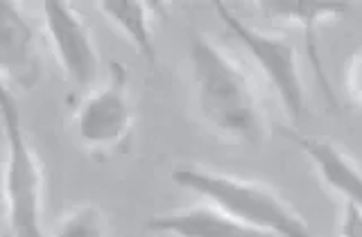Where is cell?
Masks as SVG:
<instances>
[{
    "instance_id": "6da1fadb",
    "label": "cell",
    "mask_w": 362,
    "mask_h": 237,
    "mask_svg": "<svg viewBox=\"0 0 362 237\" xmlns=\"http://www.w3.org/2000/svg\"><path fill=\"white\" fill-rule=\"evenodd\" d=\"M190 71L202 118L224 138L240 145H260L265 138V113L254 82L233 56L206 37L190 43Z\"/></svg>"
},
{
    "instance_id": "7a4b0ae2",
    "label": "cell",
    "mask_w": 362,
    "mask_h": 237,
    "mask_svg": "<svg viewBox=\"0 0 362 237\" xmlns=\"http://www.w3.org/2000/svg\"><path fill=\"white\" fill-rule=\"evenodd\" d=\"M170 176L175 186L195 192L247 229L267 237H315L301 212L263 181L195 165H179Z\"/></svg>"
},
{
    "instance_id": "3957f363",
    "label": "cell",
    "mask_w": 362,
    "mask_h": 237,
    "mask_svg": "<svg viewBox=\"0 0 362 237\" xmlns=\"http://www.w3.org/2000/svg\"><path fill=\"white\" fill-rule=\"evenodd\" d=\"M0 122L7 145L3 190L9 237H48L43 221V165L23 129L18 99L3 79H0Z\"/></svg>"
},
{
    "instance_id": "277c9868",
    "label": "cell",
    "mask_w": 362,
    "mask_h": 237,
    "mask_svg": "<svg viewBox=\"0 0 362 237\" xmlns=\"http://www.w3.org/2000/svg\"><path fill=\"white\" fill-rule=\"evenodd\" d=\"M215 14L220 16L231 37L240 41L243 48L252 54L260 73L267 77V82L279 95L283 109L288 111V116L299 120L305 111V86L294 43L283 34L252 28L224 3H215Z\"/></svg>"
},
{
    "instance_id": "5b68a950",
    "label": "cell",
    "mask_w": 362,
    "mask_h": 237,
    "mask_svg": "<svg viewBox=\"0 0 362 237\" xmlns=\"http://www.w3.org/2000/svg\"><path fill=\"white\" fill-rule=\"evenodd\" d=\"M75 127L79 140L88 150L102 154H111L129 140L134 129V104L127 66L111 61L109 82L79 102Z\"/></svg>"
},
{
    "instance_id": "8992f818",
    "label": "cell",
    "mask_w": 362,
    "mask_h": 237,
    "mask_svg": "<svg viewBox=\"0 0 362 237\" xmlns=\"http://www.w3.org/2000/svg\"><path fill=\"white\" fill-rule=\"evenodd\" d=\"M45 34L52 43L57 61H59L66 79L77 90H88L98 79V50L93 43L84 16L79 11L57 0V3H43L41 7Z\"/></svg>"
},
{
    "instance_id": "52a82bcc",
    "label": "cell",
    "mask_w": 362,
    "mask_h": 237,
    "mask_svg": "<svg viewBox=\"0 0 362 237\" xmlns=\"http://www.w3.org/2000/svg\"><path fill=\"white\" fill-rule=\"evenodd\" d=\"M39 77L37 32L28 14L14 3H0V79H11L18 88L30 90L39 84Z\"/></svg>"
},
{
    "instance_id": "ba28073f",
    "label": "cell",
    "mask_w": 362,
    "mask_h": 237,
    "mask_svg": "<svg viewBox=\"0 0 362 237\" xmlns=\"http://www.w3.org/2000/svg\"><path fill=\"white\" fill-rule=\"evenodd\" d=\"M281 133L308 156L313 169L328 190H333L344 203H360V167L346 150L328 138H320V135H305L288 129H283Z\"/></svg>"
},
{
    "instance_id": "9c48e42d",
    "label": "cell",
    "mask_w": 362,
    "mask_h": 237,
    "mask_svg": "<svg viewBox=\"0 0 362 237\" xmlns=\"http://www.w3.org/2000/svg\"><path fill=\"white\" fill-rule=\"evenodd\" d=\"M260 11L269 18H279V20H288L294 23L305 41V54H308L310 68L315 71L317 82H320L324 95L331 102V107H337V99L333 93V86L328 82L326 71L322 66V54H320V39H317V30H320L326 20H333L337 16L346 14L351 9L349 3H260Z\"/></svg>"
},
{
    "instance_id": "30bf717a",
    "label": "cell",
    "mask_w": 362,
    "mask_h": 237,
    "mask_svg": "<svg viewBox=\"0 0 362 237\" xmlns=\"http://www.w3.org/2000/svg\"><path fill=\"white\" fill-rule=\"evenodd\" d=\"M147 231L173 237H267L245 224L235 221L213 203L204 201L184 210L154 214L147 221Z\"/></svg>"
},
{
    "instance_id": "8fae6325",
    "label": "cell",
    "mask_w": 362,
    "mask_h": 237,
    "mask_svg": "<svg viewBox=\"0 0 362 237\" xmlns=\"http://www.w3.org/2000/svg\"><path fill=\"white\" fill-rule=\"evenodd\" d=\"M111 25H116L122 37L134 45L143 59L154 66L156 63V41H154V28H152V14L158 9L156 3H136V0H105L98 3Z\"/></svg>"
},
{
    "instance_id": "7c38bea8",
    "label": "cell",
    "mask_w": 362,
    "mask_h": 237,
    "mask_svg": "<svg viewBox=\"0 0 362 237\" xmlns=\"http://www.w3.org/2000/svg\"><path fill=\"white\" fill-rule=\"evenodd\" d=\"M52 237H107L105 214L93 203L77 206L59 219Z\"/></svg>"
},
{
    "instance_id": "4fadbf2b",
    "label": "cell",
    "mask_w": 362,
    "mask_h": 237,
    "mask_svg": "<svg viewBox=\"0 0 362 237\" xmlns=\"http://www.w3.org/2000/svg\"><path fill=\"white\" fill-rule=\"evenodd\" d=\"M339 237H362V208L360 203H344L339 221Z\"/></svg>"
},
{
    "instance_id": "5bb4252c",
    "label": "cell",
    "mask_w": 362,
    "mask_h": 237,
    "mask_svg": "<svg viewBox=\"0 0 362 237\" xmlns=\"http://www.w3.org/2000/svg\"><path fill=\"white\" fill-rule=\"evenodd\" d=\"M346 75H344V88L346 95L351 97V104L360 107V52L351 56V61L346 63Z\"/></svg>"
}]
</instances>
